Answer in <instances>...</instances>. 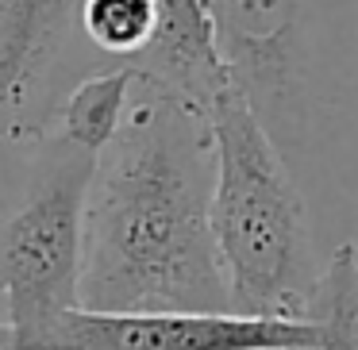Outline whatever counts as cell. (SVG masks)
<instances>
[{"label": "cell", "mask_w": 358, "mask_h": 350, "mask_svg": "<svg viewBox=\"0 0 358 350\" xmlns=\"http://www.w3.org/2000/svg\"><path fill=\"white\" fill-rule=\"evenodd\" d=\"M78 304L96 312H227L212 242L208 119L139 78L85 189Z\"/></svg>", "instance_id": "6da1fadb"}, {"label": "cell", "mask_w": 358, "mask_h": 350, "mask_svg": "<svg viewBox=\"0 0 358 350\" xmlns=\"http://www.w3.org/2000/svg\"><path fill=\"white\" fill-rule=\"evenodd\" d=\"M227 85L301 185L320 250L358 239V0H208Z\"/></svg>", "instance_id": "7a4b0ae2"}, {"label": "cell", "mask_w": 358, "mask_h": 350, "mask_svg": "<svg viewBox=\"0 0 358 350\" xmlns=\"http://www.w3.org/2000/svg\"><path fill=\"white\" fill-rule=\"evenodd\" d=\"M212 135V242L227 312L304 319L324 270L301 185L231 85L204 112Z\"/></svg>", "instance_id": "3957f363"}, {"label": "cell", "mask_w": 358, "mask_h": 350, "mask_svg": "<svg viewBox=\"0 0 358 350\" xmlns=\"http://www.w3.org/2000/svg\"><path fill=\"white\" fill-rule=\"evenodd\" d=\"M93 154L58 135L0 139V319L12 350H27L78 304L81 208Z\"/></svg>", "instance_id": "277c9868"}, {"label": "cell", "mask_w": 358, "mask_h": 350, "mask_svg": "<svg viewBox=\"0 0 358 350\" xmlns=\"http://www.w3.org/2000/svg\"><path fill=\"white\" fill-rule=\"evenodd\" d=\"M312 319L239 312H96L66 308L27 350H285L320 342Z\"/></svg>", "instance_id": "5b68a950"}, {"label": "cell", "mask_w": 358, "mask_h": 350, "mask_svg": "<svg viewBox=\"0 0 358 350\" xmlns=\"http://www.w3.org/2000/svg\"><path fill=\"white\" fill-rule=\"evenodd\" d=\"M96 70L78 0H0V139L47 135L66 89Z\"/></svg>", "instance_id": "8992f818"}, {"label": "cell", "mask_w": 358, "mask_h": 350, "mask_svg": "<svg viewBox=\"0 0 358 350\" xmlns=\"http://www.w3.org/2000/svg\"><path fill=\"white\" fill-rule=\"evenodd\" d=\"M150 4H155V39L131 66L135 78L208 112V104L227 89L208 0H150Z\"/></svg>", "instance_id": "52a82bcc"}, {"label": "cell", "mask_w": 358, "mask_h": 350, "mask_svg": "<svg viewBox=\"0 0 358 350\" xmlns=\"http://www.w3.org/2000/svg\"><path fill=\"white\" fill-rule=\"evenodd\" d=\"M131 96H135L131 66H108V70L85 73V78H78L66 89L47 131L96 158L116 139L120 124H124L127 108H131Z\"/></svg>", "instance_id": "ba28073f"}, {"label": "cell", "mask_w": 358, "mask_h": 350, "mask_svg": "<svg viewBox=\"0 0 358 350\" xmlns=\"http://www.w3.org/2000/svg\"><path fill=\"white\" fill-rule=\"evenodd\" d=\"M78 35L101 70L135 66L155 39L150 0H78Z\"/></svg>", "instance_id": "9c48e42d"}, {"label": "cell", "mask_w": 358, "mask_h": 350, "mask_svg": "<svg viewBox=\"0 0 358 350\" xmlns=\"http://www.w3.org/2000/svg\"><path fill=\"white\" fill-rule=\"evenodd\" d=\"M355 250H358V239H355Z\"/></svg>", "instance_id": "30bf717a"}]
</instances>
